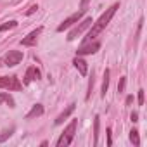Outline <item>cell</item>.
Wrapping results in <instances>:
<instances>
[{
	"instance_id": "d4e9b609",
	"label": "cell",
	"mask_w": 147,
	"mask_h": 147,
	"mask_svg": "<svg viewBox=\"0 0 147 147\" xmlns=\"http://www.w3.org/2000/svg\"><path fill=\"white\" fill-rule=\"evenodd\" d=\"M88 2H90V0H82V9H87Z\"/></svg>"
},
{
	"instance_id": "7a4b0ae2",
	"label": "cell",
	"mask_w": 147,
	"mask_h": 147,
	"mask_svg": "<svg viewBox=\"0 0 147 147\" xmlns=\"http://www.w3.org/2000/svg\"><path fill=\"white\" fill-rule=\"evenodd\" d=\"M76 126H78V119H73V121L67 125V128L64 130V133L61 135V138L57 140V147H67V145L73 142V137H75Z\"/></svg>"
},
{
	"instance_id": "8992f818",
	"label": "cell",
	"mask_w": 147,
	"mask_h": 147,
	"mask_svg": "<svg viewBox=\"0 0 147 147\" xmlns=\"http://www.w3.org/2000/svg\"><path fill=\"white\" fill-rule=\"evenodd\" d=\"M21 61H23V52H19V50H9L4 57L5 66H18Z\"/></svg>"
},
{
	"instance_id": "4fadbf2b",
	"label": "cell",
	"mask_w": 147,
	"mask_h": 147,
	"mask_svg": "<svg viewBox=\"0 0 147 147\" xmlns=\"http://www.w3.org/2000/svg\"><path fill=\"white\" fill-rule=\"evenodd\" d=\"M0 104H5V106H9V107H16V102H14V99H12L9 94H5V92H2V94H0Z\"/></svg>"
},
{
	"instance_id": "5bb4252c",
	"label": "cell",
	"mask_w": 147,
	"mask_h": 147,
	"mask_svg": "<svg viewBox=\"0 0 147 147\" xmlns=\"http://www.w3.org/2000/svg\"><path fill=\"white\" fill-rule=\"evenodd\" d=\"M99 126H100V118L95 116L94 118V145H97L99 142Z\"/></svg>"
},
{
	"instance_id": "7c38bea8",
	"label": "cell",
	"mask_w": 147,
	"mask_h": 147,
	"mask_svg": "<svg viewBox=\"0 0 147 147\" xmlns=\"http://www.w3.org/2000/svg\"><path fill=\"white\" fill-rule=\"evenodd\" d=\"M42 114H43V106H42V104H35V106H33V109L26 114V119H33V118L42 116Z\"/></svg>"
},
{
	"instance_id": "8fae6325",
	"label": "cell",
	"mask_w": 147,
	"mask_h": 147,
	"mask_svg": "<svg viewBox=\"0 0 147 147\" xmlns=\"http://www.w3.org/2000/svg\"><path fill=\"white\" fill-rule=\"evenodd\" d=\"M73 111H75V104H69V106H67V107H66V109H64V111L59 114V116H57V119H55V125H62V123H64V119H66V118H69Z\"/></svg>"
},
{
	"instance_id": "44dd1931",
	"label": "cell",
	"mask_w": 147,
	"mask_h": 147,
	"mask_svg": "<svg viewBox=\"0 0 147 147\" xmlns=\"http://www.w3.org/2000/svg\"><path fill=\"white\" fill-rule=\"evenodd\" d=\"M36 11H38V5H31V7L26 11V16H31V14H35Z\"/></svg>"
},
{
	"instance_id": "ac0fdd59",
	"label": "cell",
	"mask_w": 147,
	"mask_h": 147,
	"mask_svg": "<svg viewBox=\"0 0 147 147\" xmlns=\"http://www.w3.org/2000/svg\"><path fill=\"white\" fill-rule=\"evenodd\" d=\"M12 131H14V128H9V130H4V133L0 135V142H5L11 135H12Z\"/></svg>"
},
{
	"instance_id": "30bf717a",
	"label": "cell",
	"mask_w": 147,
	"mask_h": 147,
	"mask_svg": "<svg viewBox=\"0 0 147 147\" xmlns=\"http://www.w3.org/2000/svg\"><path fill=\"white\" fill-rule=\"evenodd\" d=\"M73 64H75V67L80 71V75L82 76H85L87 75V73H88V66H87V62L78 55V57H75V61H73Z\"/></svg>"
},
{
	"instance_id": "9a60e30c",
	"label": "cell",
	"mask_w": 147,
	"mask_h": 147,
	"mask_svg": "<svg viewBox=\"0 0 147 147\" xmlns=\"http://www.w3.org/2000/svg\"><path fill=\"white\" fill-rule=\"evenodd\" d=\"M107 88H109V69L104 71V80H102V97H106Z\"/></svg>"
},
{
	"instance_id": "ffe728a7",
	"label": "cell",
	"mask_w": 147,
	"mask_h": 147,
	"mask_svg": "<svg viewBox=\"0 0 147 147\" xmlns=\"http://www.w3.org/2000/svg\"><path fill=\"white\" fill-rule=\"evenodd\" d=\"M125 87H126V78L121 76V78H119V83H118V92H119V94L125 92Z\"/></svg>"
},
{
	"instance_id": "52a82bcc",
	"label": "cell",
	"mask_w": 147,
	"mask_h": 147,
	"mask_svg": "<svg viewBox=\"0 0 147 147\" xmlns=\"http://www.w3.org/2000/svg\"><path fill=\"white\" fill-rule=\"evenodd\" d=\"M99 49H100V43L99 42H87V43H83L76 50V54L78 55H88V54H95Z\"/></svg>"
},
{
	"instance_id": "2e32d148",
	"label": "cell",
	"mask_w": 147,
	"mask_h": 147,
	"mask_svg": "<svg viewBox=\"0 0 147 147\" xmlns=\"http://www.w3.org/2000/svg\"><path fill=\"white\" fill-rule=\"evenodd\" d=\"M130 140H131V144L135 145V147H138L140 145V138H138V131L133 128L131 131H130Z\"/></svg>"
},
{
	"instance_id": "3957f363",
	"label": "cell",
	"mask_w": 147,
	"mask_h": 147,
	"mask_svg": "<svg viewBox=\"0 0 147 147\" xmlns=\"http://www.w3.org/2000/svg\"><path fill=\"white\" fill-rule=\"evenodd\" d=\"M94 24V19L88 16V18H85V19H80V24H76L75 28H73L71 31H69V35H67V40L69 42H73V40H75L76 36H80L85 30H88L90 26Z\"/></svg>"
},
{
	"instance_id": "cb8c5ba5",
	"label": "cell",
	"mask_w": 147,
	"mask_h": 147,
	"mask_svg": "<svg viewBox=\"0 0 147 147\" xmlns=\"http://www.w3.org/2000/svg\"><path fill=\"white\" fill-rule=\"evenodd\" d=\"M130 119H131L133 123H137V121H138V114H137V113H131V116H130Z\"/></svg>"
},
{
	"instance_id": "603a6c76",
	"label": "cell",
	"mask_w": 147,
	"mask_h": 147,
	"mask_svg": "<svg viewBox=\"0 0 147 147\" xmlns=\"http://www.w3.org/2000/svg\"><path fill=\"white\" fill-rule=\"evenodd\" d=\"M106 133H107V145H111V144H113V138H111V128H107Z\"/></svg>"
},
{
	"instance_id": "277c9868",
	"label": "cell",
	"mask_w": 147,
	"mask_h": 147,
	"mask_svg": "<svg viewBox=\"0 0 147 147\" xmlns=\"http://www.w3.org/2000/svg\"><path fill=\"white\" fill-rule=\"evenodd\" d=\"M0 88H5V90H21L23 83L16 76H2V78H0Z\"/></svg>"
},
{
	"instance_id": "5b68a950",
	"label": "cell",
	"mask_w": 147,
	"mask_h": 147,
	"mask_svg": "<svg viewBox=\"0 0 147 147\" xmlns=\"http://www.w3.org/2000/svg\"><path fill=\"white\" fill-rule=\"evenodd\" d=\"M85 11L87 9H82V11H78V12H75V14H71L67 19H64L59 26H57V31H64V30H67L69 26H73V24H76L82 18H83V14H85Z\"/></svg>"
},
{
	"instance_id": "ba28073f",
	"label": "cell",
	"mask_w": 147,
	"mask_h": 147,
	"mask_svg": "<svg viewBox=\"0 0 147 147\" xmlns=\"http://www.w3.org/2000/svg\"><path fill=\"white\" fill-rule=\"evenodd\" d=\"M40 78H42V73H40V69H38V67H35V66H31V67H28V69H26V75H24L23 85H30L31 82H35V80H40Z\"/></svg>"
},
{
	"instance_id": "9c48e42d",
	"label": "cell",
	"mask_w": 147,
	"mask_h": 147,
	"mask_svg": "<svg viewBox=\"0 0 147 147\" xmlns=\"http://www.w3.org/2000/svg\"><path fill=\"white\" fill-rule=\"evenodd\" d=\"M40 33H42V28H36V30H33V31H31L28 36H24V38L21 40V45H24V47H31V45H36V40H38Z\"/></svg>"
},
{
	"instance_id": "7402d4cb",
	"label": "cell",
	"mask_w": 147,
	"mask_h": 147,
	"mask_svg": "<svg viewBox=\"0 0 147 147\" xmlns=\"http://www.w3.org/2000/svg\"><path fill=\"white\" fill-rule=\"evenodd\" d=\"M144 94H145V92L140 88V90H138V106H144Z\"/></svg>"
},
{
	"instance_id": "6da1fadb",
	"label": "cell",
	"mask_w": 147,
	"mask_h": 147,
	"mask_svg": "<svg viewBox=\"0 0 147 147\" xmlns=\"http://www.w3.org/2000/svg\"><path fill=\"white\" fill-rule=\"evenodd\" d=\"M118 9H119V4H113V5H111V7H109V9H107V11H106V12H104V14H102L95 23H94V24H92V30L88 31L85 43H87V42H92L94 38H97V36L102 33V30L109 24V21L113 19V16L116 14V11H118Z\"/></svg>"
},
{
	"instance_id": "484cf974",
	"label": "cell",
	"mask_w": 147,
	"mask_h": 147,
	"mask_svg": "<svg viewBox=\"0 0 147 147\" xmlns=\"http://www.w3.org/2000/svg\"><path fill=\"white\" fill-rule=\"evenodd\" d=\"M131 102H133V97H131V95H128V97H126V104H128V106H130V104H131Z\"/></svg>"
},
{
	"instance_id": "e0dca14e",
	"label": "cell",
	"mask_w": 147,
	"mask_h": 147,
	"mask_svg": "<svg viewBox=\"0 0 147 147\" xmlns=\"http://www.w3.org/2000/svg\"><path fill=\"white\" fill-rule=\"evenodd\" d=\"M16 26H18V21H7V23H4L0 26V31H7V30H12Z\"/></svg>"
},
{
	"instance_id": "d6986e66",
	"label": "cell",
	"mask_w": 147,
	"mask_h": 147,
	"mask_svg": "<svg viewBox=\"0 0 147 147\" xmlns=\"http://www.w3.org/2000/svg\"><path fill=\"white\" fill-rule=\"evenodd\" d=\"M94 83H95V80H94V71H92V76H90V82H88V92H87V99H90V95H92Z\"/></svg>"
}]
</instances>
